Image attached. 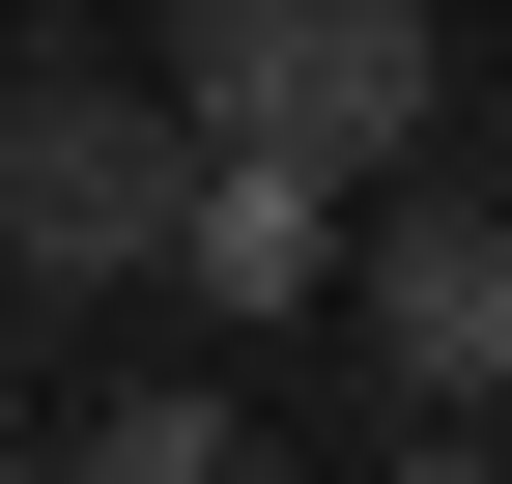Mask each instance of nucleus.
<instances>
[{"label":"nucleus","instance_id":"nucleus-4","mask_svg":"<svg viewBox=\"0 0 512 484\" xmlns=\"http://www.w3.org/2000/svg\"><path fill=\"white\" fill-rule=\"evenodd\" d=\"M313 257H342V171H256V143H200V200H171V285H228V314H285Z\"/></svg>","mask_w":512,"mask_h":484},{"label":"nucleus","instance_id":"nucleus-6","mask_svg":"<svg viewBox=\"0 0 512 484\" xmlns=\"http://www.w3.org/2000/svg\"><path fill=\"white\" fill-rule=\"evenodd\" d=\"M370 484H512V456H484V428H399V456H370Z\"/></svg>","mask_w":512,"mask_h":484},{"label":"nucleus","instance_id":"nucleus-5","mask_svg":"<svg viewBox=\"0 0 512 484\" xmlns=\"http://www.w3.org/2000/svg\"><path fill=\"white\" fill-rule=\"evenodd\" d=\"M57 484H256V428H228V399H114Z\"/></svg>","mask_w":512,"mask_h":484},{"label":"nucleus","instance_id":"nucleus-3","mask_svg":"<svg viewBox=\"0 0 512 484\" xmlns=\"http://www.w3.org/2000/svg\"><path fill=\"white\" fill-rule=\"evenodd\" d=\"M370 371H399V428H512V200L370 228Z\"/></svg>","mask_w":512,"mask_h":484},{"label":"nucleus","instance_id":"nucleus-2","mask_svg":"<svg viewBox=\"0 0 512 484\" xmlns=\"http://www.w3.org/2000/svg\"><path fill=\"white\" fill-rule=\"evenodd\" d=\"M171 200H200V114L143 57H0V257L29 285H171Z\"/></svg>","mask_w":512,"mask_h":484},{"label":"nucleus","instance_id":"nucleus-1","mask_svg":"<svg viewBox=\"0 0 512 484\" xmlns=\"http://www.w3.org/2000/svg\"><path fill=\"white\" fill-rule=\"evenodd\" d=\"M143 86L200 114V143H256V171H399L456 57H427V0H171Z\"/></svg>","mask_w":512,"mask_h":484},{"label":"nucleus","instance_id":"nucleus-7","mask_svg":"<svg viewBox=\"0 0 512 484\" xmlns=\"http://www.w3.org/2000/svg\"><path fill=\"white\" fill-rule=\"evenodd\" d=\"M0 484H29V428H0Z\"/></svg>","mask_w":512,"mask_h":484}]
</instances>
